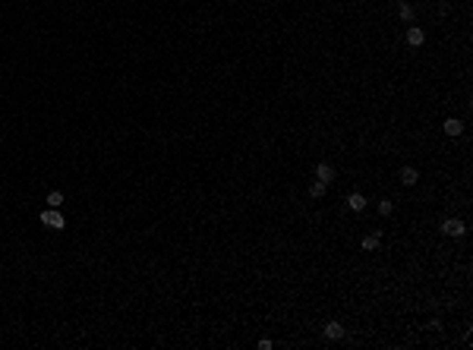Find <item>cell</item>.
Wrapping results in <instances>:
<instances>
[{"label": "cell", "mask_w": 473, "mask_h": 350, "mask_svg": "<svg viewBox=\"0 0 473 350\" xmlns=\"http://www.w3.org/2000/svg\"><path fill=\"white\" fill-rule=\"evenodd\" d=\"M378 212H382V214H391V212H395V205H391V202H378Z\"/></svg>", "instance_id": "4fadbf2b"}, {"label": "cell", "mask_w": 473, "mask_h": 350, "mask_svg": "<svg viewBox=\"0 0 473 350\" xmlns=\"http://www.w3.org/2000/svg\"><path fill=\"white\" fill-rule=\"evenodd\" d=\"M378 243H382V233H369V237H363V250L366 253L378 250Z\"/></svg>", "instance_id": "9c48e42d"}, {"label": "cell", "mask_w": 473, "mask_h": 350, "mask_svg": "<svg viewBox=\"0 0 473 350\" xmlns=\"http://www.w3.org/2000/svg\"><path fill=\"white\" fill-rule=\"evenodd\" d=\"M461 130H464V123L457 117H448V120H445V133H448V136H461Z\"/></svg>", "instance_id": "ba28073f"}, {"label": "cell", "mask_w": 473, "mask_h": 350, "mask_svg": "<svg viewBox=\"0 0 473 350\" xmlns=\"http://www.w3.org/2000/svg\"><path fill=\"white\" fill-rule=\"evenodd\" d=\"M48 205H51V208H60V205H63V193H60V190L48 193Z\"/></svg>", "instance_id": "7c38bea8"}, {"label": "cell", "mask_w": 473, "mask_h": 350, "mask_svg": "<svg viewBox=\"0 0 473 350\" xmlns=\"http://www.w3.org/2000/svg\"><path fill=\"white\" fill-rule=\"evenodd\" d=\"M442 233L445 237H464V233H467V224H464L461 218H445L442 221Z\"/></svg>", "instance_id": "7a4b0ae2"}, {"label": "cell", "mask_w": 473, "mask_h": 350, "mask_svg": "<svg viewBox=\"0 0 473 350\" xmlns=\"http://www.w3.org/2000/svg\"><path fill=\"white\" fill-rule=\"evenodd\" d=\"M325 190H328V183H322V180H316V183L309 186V196H312V199H322V196H325Z\"/></svg>", "instance_id": "30bf717a"}, {"label": "cell", "mask_w": 473, "mask_h": 350, "mask_svg": "<svg viewBox=\"0 0 473 350\" xmlns=\"http://www.w3.org/2000/svg\"><path fill=\"white\" fill-rule=\"evenodd\" d=\"M397 16H401V22H410V19H414V6L401 3V6H397Z\"/></svg>", "instance_id": "8fae6325"}, {"label": "cell", "mask_w": 473, "mask_h": 350, "mask_svg": "<svg viewBox=\"0 0 473 350\" xmlns=\"http://www.w3.org/2000/svg\"><path fill=\"white\" fill-rule=\"evenodd\" d=\"M423 41H426V32L419 29V25H410V29H407V44H414V48H419Z\"/></svg>", "instance_id": "3957f363"}, {"label": "cell", "mask_w": 473, "mask_h": 350, "mask_svg": "<svg viewBox=\"0 0 473 350\" xmlns=\"http://www.w3.org/2000/svg\"><path fill=\"white\" fill-rule=\"evenodd\" d=\"M41 224H44V227H51V231H63V227H66V218L57 212V208H51V205H48V208L41 212Z\"/></svg>", "instance_id": "6da1fadb"}, {"label": "cell", "mask_w": 473, "mask_h": 350, "mask_svg": "<svg viewBox=\"0 0 473 350\" xmlns=\"http://www.w3.org/2000/svg\"><path fill=\"white\" fill-rule=\"evenodd\" d=\"M347 205H350V212H363V208H366V196H363V193H350Z\"/></svg>", "instance_id": "5b68a950"}, {"label": "cell", "mask_w": 473, "mask_h": 350, "mask_svg": "<svg viewBox=\"0 0 473 350\" xmlns=\"http://www.w3.org/2000/svg\"><path fill=\"white\" fill-rule=\"evenodd\" d=\"M316 177L322 180V183H331V180H335V167H331V164H319L316 167Z\"/></svg>", "instance_id": "8992f818"}, {"label": "cell", "mask_w": 473, "mask_h": 350, "mask_svg": "<svg viewBox=\"0 0 473 350\" xmlns=\"http://www.w3.org/2000/svg\"><path fill=\"white\" fill-rule=\"evenodd\" d=\"M325 338H328V341H341L344 338V325H341V322H328V325H325Z\"/></svg>", "instance_id": "277c9868"}, {"label": "cell", "mask_w": 473, "mask_h": 350, "mask_svg": "<svg viewBox=\"0 0 473 350\" xmlns=\"http://www.w3.org/2000/svg\"><path fill=\"white\" fill-rule=\"evenodd\" d=\"M416 180H419L416 167H401V183H404V186H414Z\"/></svg>", "instance_id": "52a82bcc"}]
</instances>
